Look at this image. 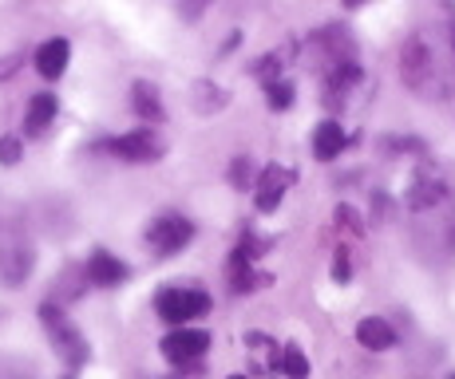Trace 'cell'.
Instances as JSON below:
<instances>
[{"mask_svg":"<svg viewBox=\"0 0 455 379\" xmlns=\"http://www.w3.org/2000/svg\"><path fill=\"white\" fill-rule=\"evenodd\" d=\"M36 269V245L20 225L0 222V288H20Z\"/></svg>","mask_w":455,"mask_h":379,"instance_id":"obj_1","label":"cell"},{"mask_svg":"<svg viewBox=\"0 0 455 379\" xmlns=\"http://www.w3.org/2000/svg\"><path fill=\"white\" fill-rule=\"evenodd\" d=\"M40 320H44V332H48L52 348H56V356L64 359L68 367H84V364H87V356H92V348H87L84 332L64 316V308L52 304V301H48V304H40Z\"/></svg>","mask_w":455,"mask_h":379,"instance_id":"obj_2","label":"cell"},{"mask_svg":"<svg viewBox=\"0 0 455 379\" xmlns=\"http://www.w3.org/2000/svg\"><path fill=\"white\" fill-rule=\"evenodd\" d=\"M155 308H159V316L166 324L187 328L195 316L210 312V293H203V288H195V285H171V288H163V293H159Z\"/></svg>","mask_w":455,"mask_h":379,"instance_id":"obj_3","label":"cell"},{"mask_svg":"<svg viewBox=\"0 0 455 379\" xmlns=\"http://www.w3.org/2000/svg\"><path fill=\"white\" fill-rule=\"evenodd\" d=\"M190 237H195V222L182 214H163L147 229V241H151V249L159 257H174L182 245H190Z\"/></svg>","mask_w":455,"mask_h":379,"instance_id":"obj_4","label":"cell"},{"mask_svg":"<svg viewBox=\"0 0 455 379\" xmlns=\"http://www.w3.org/2000/svg\"><path fill=\"white\" fill-rule=\"evenodd\" d=\"M400 75H404V83L416 87V91H432L435 56L419 36H408L404 48H400Z\"/></svg>","mask_w":455,"mask_h":379,"instance_id":"obj_5","label":"cell"},{"mask_svg":"<svg viewBox=\"0 0 455 379\" xmlns=\"http://www.w3.org/2000/svg\"><path fill=\"white\" fill-rule=\"evenodd\" d=\"M103 151H111L116 158H124V162H159L163 158V138L155 135L151 127H139V130H131V135H119V138H111V143H100Z\"/></svg>","mask_w":455,"mask_h":379,"instance_id":"obj_6","label":"cell"},{"mask_svg":"<svg viewBox=\"0 0 455 379\" xmlns=\"http://www.w3.org/2000/svg\"><path fill=\"white\" fill-rule=\"evenodd\" d=\"M159 348H163V356L171 359V364L190 367V364H198V359L206 356L210 332H203V328H174L171 336H163Z\"/></svg>","mask_w":455,"mask_h":379,"instance_id":"obj_7","label":"cell"},{"mask_svg":"<svg viewBox=\"0 0 455 379\" xmlns=\"http://www.w3.org/2000/svg\"><path fill=\"white\" fill-rule=\"evenodd\" d=\"M293 182V170H285V166H266L258 178V193H253V206L261 209V214H274L277 206H282L285 190H290Z\"/></svg>","mask_w":455,"mask_h":379,"instance_id":"obj_8","label":"cell"},{"mask_svg":"<svg viewBox=\"0 0 455 379\" xmlns=\"http://www.w3.org/2000/svg\"><path fill=\"white\" fill-rule=\"evenodd\" d=\"M84 272H87V280L92 285H100V288H119L127 280V265L119 257H111L108 249H95L92 257H87V265H84Z\"/></svg>","mask_w":455,"mask_h":379,"instance_id":"obj_9","label":"cell"},{"mask_svg":"<svg viewBox=\"0 0 455 379\" xmlns=\"http://www.w3.org/2000/svg\"><path fill=\"white\" fill-rule=\"evenodd\" d=\"M443 193H448V190H443V178H440V174H432V170L424 166V170H419L416 178H412V190L404 193V201H408V209L424 214V209H435V206H440Z\"/></svg>","mask_w":455,"mask_h":379,"instance_id":"obj_10","label":"cell"},{"mask_svg":"<svg viewBox=\"0 0 455 379\" xmlns=\"http://www.w3.org/2000/svg\"><path fill=\"white\" fill-rule=\"evenodd\" d=\"M68 59H72V43H68L64 36H52L36 48V72L44 79H60L68 72Z\"/></svg>","mask_w":455,"mask_h":379,"instance_id":"obj_11","label":"cell"},{"mask_svg":"<svg viewBox=\"0 0 455 379\" xmlns=\"http://www.w3.org/2000/svg\"><path fill=\"white\" fill-rule=\"evenodd\" d=\"M356 340L369 351H388V348H396V328L388 320H380V316H364L356 324Z\"/></svg>","mask_w":455,"mask_h":379,"instance_id":"obj_12","label":"cell"},{"mask_svg":"<svg viewBox=\"0 0 455 379\" xmlns=\"http://www.w3.org/2000/svg\"><path fill=\"white\" fill-rule=\"evenodd\" d=\"M56 111H60V99L52 91L32 95L28 111H24V130H28V135H44V130L52 127V119H56Z\"/></svg>","mask_w":455,"mask_h":379,"instance_id":"obj_13","label":"cell"},{"mask_svg":"<svg viewBox=\"0 0 455 379\" xmlns=\"http://www.w3.org/2000/svg\"><path fill=\"white\" fill-rule=\"evenodd\" d=\"M131 107L143 122H163V99H159V87L147 83V79H139L135 87H131Z\"/></svg>","mask_w":455,"mask_h":379,"instance_id":"obj_14","label":"cell"},{"mask_svg":"<svg viewBox=\"0 0 455 379\" xmlns=\"http://www.w3.org/2000/svg\"><path fill=\"white\" fill-rule=\"evenodd\" d=\"M226 103H230V91L218 87L214 79H198V83L190 87V107H195L198 114H218Z\"/></svg>","mask_w":455,"mask_h":379,"instance_id":"obj_15","label":"cell"},{"mask_svg":"<svg viewBox=\"0 0 455 379\" xmlns=\"http://www.w3.org/2000/svg\"><path fill=\"white\" fill-rule=\"evenodd\" d=\"M340 151H345V130H340V122H321L317 135H313V154L321 158V162H332Z\"/></svg>","mask_w":455,"mask_h":379,"instance_id":"obj_16","label":"cell"},{"mask_svg":"<svg viewBox=\"0 0 455 379\" xmlns=\"http://www.w3.org/2000/svg\"><path fill=\"white\" fill-rule=\"evenodd\" d=\"M277 372H282L285 379H309V359H305L301 348L285 343V348L277 351Z\"/></svg>","mask_w":455,"mask_h":379,"instance_id":"obj_17","label":"cell"},{"mask_svg":"<svg viewBox=\"0 0 455 379\" xmlns=\"http://www.w3.org/2000/svg\"><path fill=\"white\" fill-rule=\"evenodd\" d=\"M261 249H266V241H258L253 233H242V241L234 245V257H230V269H246L253 261L261 257Z\"/></svg>","mask_w":455,"mask_h":379,"instance_id":"obj_18","label":"cell"},{"mask_svg":"<svg viewBox=\"0 0 455 379\" xmlns=\"http://www.w3.org/2000/svg\"><path fill=\"white\" fill-rule=\"evenodd\" d=\"M293 95H297V87L290 83V79H277V83H269V87H266L269 111H290V107H293Z\"/></svg>","mask_w":455,"mask_h":379,"instance_id":"obj_19","label":"cell"},{"mask_svg":"<svg viewBox=\"0 0 455 379\" xmlns=\"http://www.w3.org/2000/svg\"><path fill=\"white\" fill-rule=\"evenodd\" d=\"M230 280H234V293H253V288H261V285H269V277L266 272H253V265L246 269H230Z\"/></svg>","mask_w":455,"mask_h":379,"instance_id":"obj_20","label":"cell"},{"mask_svg":"<svg viewBox=\"0 0 455 379\" xmlns=\"http://www.w3.org/2000/svg\"><path fill=\"white\" fill-rule=\"evenodd\" d=\"M0 379H36V367L28 359H0Z\"/></svg>","mask_w":455,"mask_h":379,"instance_id":"obj_21","label":"cell"},{"mask_svg":"<svg viewBox=\"0 0 455 379\" xmlns=\"http://www.w3.org/2000/svg\"><path fill=\"white\" fill-rule=\"evenodd\" d=\"M277 72H282V56H261L258 64H253V75L261 79V83H277Z\"/></svg>","mask_w":455,"mask_h":379,"instance_id":"obj_22","label":"cell"},{"mask_svg":"<svg viewBox=\"0 0 455 379\" xmlns=\"http://www.w3.org/2000/svg\"><path fill=\"white\" fill-rule=\"evenodd\" d=\"M20 158H24V143H20V138H16V135H4V138H0V162H4V166H16Z\"/></svg>","mask_w":455,"mask_h":379,"instance_id":"obj_23","label":"cell"},{"mask_svg":"<svg viewBox=\"0 0 455 379\" xmlns=\"http://www.w3.org/2000/svg\"><path fill=\"white\" fill-rule=\"evenodd\" d=\"M332 217H337V225H345L348 233H364V222L356 217L353 206H337V209H332Z\"/></svg>","mask_w":455,"mask_h":379,"instance_id":"obj_24","label":"cell"},{"mask_svg":"<svg viewBox=\"0 0 455 379\" xmlns=\"http://www.w3.org/2000/svg\"><path fill=\"white\" fill-rule=\"evenodd\" d=\"M348 277H353V261H348V249H337V257H332V280H337V285H348Z\"/></svg>","mask_w":455,"mask_h":379,"instance_id":"obj_25","label":"cell"},{"mask_svg":"<svg viewBox=\"0 0 455 379\" xmlns=\"http://www.w3.org/2000/svg\"><path fill=\"white\" fill-rule=\"evenodd\" d=\"M246 178H250V158L238 154V158L230 162V182H234L238 190H246Z\"/></svg>","mask_w":455,"mask_h":379,"instance_id":"obj_26","label":"cell"},{"mask_svg":"<svg viewBox=\"0 0 455 379\" xmlns=\"http://www.w3.org/2000/svg\"><path fill=\"white\" fill-rule=\"evenodd\" d=\"M226 379H250V375H226Z\"/></svg>","mask_w":455,"mask_h":379,"instance_id":"obj_27","label":"cell"},{"mask_svg":"<svg viewBox=\"0 0 455 379\" xmlns=\"http://www.w3.org/2000/svg\"><path fill=\"white\" fill-rule=\"evenodd\" d=\"M451 40H455V28H451Z\"/></svg>","mask_w":455,"mask_h":379,"instance_id":"obj_28","label":"cell"},{"mask_svg":"<svg viewBox=\"0 0 455 379\" xmlns=\"http://www.w3.org/2000/svg\"><path fill=\"white\" fill-rule=\"evenodd\" d=\"M448 379H455V375H448Z\"/></svg>","mask_w":455,"mask_h":379,"instance_id":"obj_29","label":"cell"}]
</instances>
